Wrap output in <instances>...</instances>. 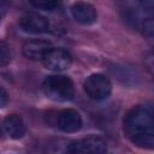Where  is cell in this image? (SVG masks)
Segmentation results:
<instances>
[{
    "instance_id": "1",
    "label": "cell",
    "mask_w": 154,
    "mask_h": 154,
    "mask_svg": "<svg viewBox=\"0 0 154 154\" xmlns=\"http://www.w3.org/2000/svg\"><path fill=\"white\" fill-rule=\"evenodd\" d=\"M123 129L131 143L140 148L154 147V112L149 105H138L124 117Z\"/></svg>"
},
{
    "instance_id": "2",
    "label": "cell",
    "mask_w": 154,
    "mask_h": 154,
    "mask_svg": "<svg viewBox=\"0 0 154 154\" xmlns=\"http://www.w3.org/2000/svg\"><path fill=\"white\" fill-rule=\"evenodd\" d=\"M45 95L58 102L70 101L75 96V87L72 81L64 75H51L42 83Z\"/></svg>"
},
{
    "instance_id": "3",
    "label": "cell",
    "mask_w": 154,
    "mask_h": 154,
    "mask_svg": "<svg viewBox=\"0 0 154 154\" xmlns=\"http://www.w3.org/2000/svg\"><path fill=\"white\" fill-rule=\"evenodd\" d=\"M83 89L89 99L95 101H101L109 96L112 91V83L109 78L106 77L105 75L93 73L84 81Z\"/></svg>"
},
{
    "instance_id": "4",
    "label": "cell",
    "mask_w": 154,
    "mask_h": 154,
    "mask_svg": "<svg viewBox=\"0 0 154 154\" xmlns=\"http://www.w3.org/2000/svg\"><path fill=\"white\" fill-rule=\"evenodd\" d=\"M67 152L71 154H103L107 152V144L99 136H88L72 142L67 147Z\"/></svg>"
},
{
    "instance_id": "5",
    "label": "cell",
    "mask_w": 154,
    "mask_h": 154,
    "mask_svg": "<svg viewBox=\"0 0 154 154\" xmlns=\"http://www.w3.org/2000/svg\"><path fill=\"white\" fill-rule=\"evenodd\" d=\"M43 65L53 71H65L72 64V55L64 48L52 47L42 59Z\"/></svg>"
},
{
    "instance_id": "6",
    "label": "cell",
    "mask_w": 154,
    "mask_h": 154,
    "mask_svg": "<svg viewBox=\"0 0 154 154\" xmlns=\"http://www.w3.org/2000/svg\"><path fill=\"white\" fill-rule=\"evenodd\" d=\"M57 125L64 132H77L82 128L81 114L72 108H65L57 116Z\"/></svg>"
},
{
    "instance_id": "7",
    "label": "cell",
    "mask_w": 154,
    "mask_h": 154,
    "mask_svg": "<svg viewBox=\"0 0 154 154\" xmlns=\"http://www.w3.org/2000/svg\"><path fill=\"white\" fill-rule=\"evenodd\" d=\"M20 28L29 34H43L49 29V22L38 13H26L19 20Z\"/></svg>"
},
{
    "instance_id": "8",
    "label": "cell",
    "mask_w": 154,
    "mask_h": 154,
    "mask_svg": "<svg viewBox=\"0 0 154 154\" xmlns=\"http://www.w3.org/2000/svg\"><path fill=\"white\" fill-rule=\"evenodd\" d=\"M52 43L46 40L41 38H34V40H28L24 42L22 51L25 58L30 60H42L46 53L52 48Z\"/></svg>"
},
{
    "instance_id": "9",
    "label": "cell",
    "mask_w": 154,
    "mask_h": 154,
    "mask_svg": "<svg viewBox=\"0 0 154 154\" xmlns=\"http://www.w3.org/2000/svg\"><path fill=\"white\" fill-rule=\"evenodd\" d=\"M71 13H72V17L75 18V20L83 25H90L97 18L95 7L84 1H78V2L73 4L71 6Z\"/></svg>"
},
{
    "instance_id": "10",
    "label": "cell",
    "mask_w": 154,
    "mask_h": 154,
    "mask_svg": "<svg viewBox=\"0 0 154 154\" xmlns=\"http://www.w3.org/2000/svg\"><path fill=\"white\" fill-rule=\"evenodd\" d=\"M4 129L6 134L13 140H19L25 135V124L17 114H10L5 118Z\"/></svg>"
},
{
    "instance_id": "11",
    "label": "cell",
    "mask_w": 154,
    "mask_h": 154,
    "mask_svg": "<svg viewBox=\"0 0 154 154\" xmlns=\"http://www.w3.org/2000/svg\"><path fill=\"white\" fill-rule=\"evenodd\" d=\"M29 2L37 10L53 11L59 6L60 0H29Z\"/></svg>"
},
{
    "instance_id": "12",
    "label": "cell",
    "mask_w": 154,
    "mask_h": 154,
    "mask_svg": "<svg viewBox=\"0 0 154 154\" xmlns=\"http://www.w3.org/2000/svg\"><path fill=\"white\" fill-rule=\"evenodd\" d=\"M12 59V51L7 42L0 41V66H6Z\"/></svg>"
},
{
    "instance_id": "13",
    "label": "cell",
    "mask_w": 154,
    "mask_h": 154,
    "mask_svg": "<svg viewBox=\"0 0 154 154\" xmlns=\"http://www.w3.org/2000/svg\"><path fill=\"white\" fill-rule=\"evenodd\" d=\"M141 30L143 32V35L148 36V37H152L153 36V31H154V24H153V19L152 17L144 19L141 24Z\"/></svg>"
},
{
    "instance_id": "14",
    "label": "cell",
    "mask_w": 154,
    "mask_h": 154,
    "mask_svg": "<svg viewBox=\"0 0 154 154\" xmlns=\"http://www.w3.org/2000/svg\"><path fill=\"white\" fill-rule=\"evenodd\" d=\"M138 2H140L141 7H142L144 11H147V12H149V13L153 12V8H154V0H138Z\"/></svg>"
},
{
    "instance_id": "15",
    "label": "cell",
    "mask_w": 154,
    "mask_h": 154,
    "mask_svg": "<svg viewBox=\"0 0 154 154\" xmlns=\"http://www.w3.org/2000/svg\"><path fill=\"white\" fill-rule=\"evenodd\" d=\"M7 102H8V94H7V91L0 85V108L5 107V106L7 105Z\"/></svg>"
},
{
    "instance_id": "16",
    "label": "cell",
    "mask_w": 154,
    "mask_h": 154,
    "mask_svg": "<svg viewBox=\"0 0 154 154\" xmlns=\"http://www.w3.org/2000/svg\"><path fill=\"white\" fill-rule=\"evenodd\" d=\"M1 12H2V8H1V5H0V19H1V16H2Z\"/></svg>"
},
{
    "instance_id": "17",
    "label": "cell",
    "mask_w": 154,
    "mask_h": 154,
    "mask_svg": "<svg viewBox=\"0 0 154 154\" xmlns=\"http://www.w3.org/2000/svg\"><path fill=\"white\" fill-rule=\"evenodd\" d=\"M2 135V129H1V125H0V136Z\"/></svg>"
}]
</instances>
